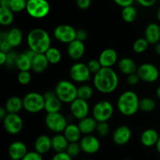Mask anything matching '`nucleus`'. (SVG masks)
I'll use <instances>...</instances> for the list:
<instances>
[{
  "label": "nucleus",
  "instance_id": "nucleus-41",
  "mask_svg": "<svg viewBox=\"0 0 160 160\" xmlns=\"http://www.w3.org/2000/svg\"><path fill=\"white\" fill-rule=\"evenodd\" d=\"M17 80L21 85H28L31 81V75L29 71H20Z\"/></svg>",
  "mask_w": 160,
  "mask_h": 160
},
{
  "label": "nucleus",
  "instance_id": "nucleus-7",
  "mask_svg": "<svg viewBox=\"0 0 160 160\" xmlns=\"http://www.w3.org/2000/svg\"><path fill=\"white\" fill-rule=\"evenodd\" d=\"M113 113V105L108 100H100L92 108V116L98 122H108Z\"/></svg>",
  "mask_w": 160,
  "mask_h": 160
},
{
  "label": "nucleus",
  "instance_id": "nucleus-6",
  "mask_svg": "<svg viewBox=\"0 0 160 160\" xmlns=\"http://www.w3.org/2000/svg\"><path fill=\"white\" fill-rule=\"evenodd\" d=\"M26 10L34 19H42L50 12V4L47 0H28Z\"/></svg>",
  "mask_w": 160,
  "mask_h": 160
},
{
  "label": "nucleus",
  "instance_id": "nucleus-1",
  "mask_svg": "<svg viewBox=\"0 0 160 160\" xmlns=\"http://www.w3.org/2000/svg\"><path fill=\"white\" fill-rule=\"evenodd\" d=\"M93 84L98 92L111 93L118 87V75L112 67H102L99 72L94 75Z\"/></svg>",
  "mask_w": 160,
  "mask_h": 160
},
{
  "label": "nucleus",
  "instance_id": "nucleus-12",
  "mask_svg": "<svg viewBox=\"0 0 160 160\" xmlns=\"http://www.w3.org/2000/svg\"><path fill=\"white\" fill-rule=\"evenodd\" d=\"M3 127L9 134L16 135L20 133L23 126V122L19 114L8 113L3 119Z\"/></svg>",
  "mask_w": 160,
  "mask_h": 160
},
{
  "label": "nucleus",
  "instance_id": "nucleus-15",
  "mask_svg": "<svg viewBox=\"0 0 160 160\" xmlns=\"http://www.w3.org/2000/svg\"><path fill=\"white\" fill-rule=\"evenodd\" d=\"M45 97V110L47 113L60 112L62 102L56 94L55 91L48 90L44 93Z\"/></svg>",
  "mask_w": 160,
  "mask_h": 160
},
{
  "label": "nucleus",
  "instance_id": "nucleus-32",
  "mask_svg": "<svg viewBox=\"0 0 160 160\" xmlns=\"http://www.w3.org/2000/svg\"><path fill=\"white\" fill-rule=\"evenodd\" d=\"M48 62L51 64H59L62 60V53L60 50L54 46H51L45 53Z\"/></svg>",
  "mask_w": 160,
  "mask_h": 160
},
{
  "label": "nucleus",
  "instance_id": "nucleus-36",
  "mask_svg": "<svg viewBox=\"0 0 160 160\" xmlns=\"http://www.w3.org/2000/svg\"><path fill=\"white\" fill-rule=\"evenodd\" d=\"M149 45V42L146 40L145 38H139L134 41L133 44V50L136 53H142L147 50Z\"/></svg>",
  "mask_w": 160,
  "mask_h": 160
},
{
  "label": "nucleus",
  "instance_id": "nucleus-16",
  "mask_svg": "<svg viewBox=\"0 0 160 160\" xmlns=\"http://www.w3.org/2000/svg\"><path fill=\"white\" fill-rule=\"evenodd\" d=\"M132 136L131 130L127 125H120L117 127L112 134V140L117 145H125L131 140Z\"/></svg>",
  "mask_w": 160,
  "mask_h": 160
},
{
  "label": "nucleus",
  "instance_id": "nucleus-47",
  "mask_svg": "<svg viewBox=\"0 0 160 160\" xmlns=\"http://www.w3.org/2000/svg\"><path fill=\"white\" fill-rule=\"evenodd\" d=\"M128 84L131 85V86H135V85H137L138 83H139V81L141 80L139 76L138 75L137 72L134 74H131V75H128Z\"/></svg>",
  "mask_w": 160,
  "mask_h": 160
},
{
  "label": "nucleus",
  "instance_id": "nucleus-46",
  "mask_svg": "<svg viewBox=\"0 0 160 160\" xmlns=\"http://www.w3.org/2000/svg\"><path fill=\"white\" fill-rule=\"evenodd\" d=\"M77 6L81 9H87L92 4V0H76Z\"/></svg>",
  "mask_w": 160,
  "mask_h": 160
},
{
  "label": "nucleus",
  "instance_id": "nucleus-3",
  "mask_svg": "<svg viewBox=\"0 0 160 160\" xmlns=\"http://www.w3.org/2000/svg\"><path fill=\"white\" fill-rule=\"evenodd\" d=\"M138 96L132 90L124 91L120 94L117 100V106L119 111L125 116H131L139 110Z\"/></svg>",
  "mask_w": 160,
  "mask_h": 160
},
{
  "label": "nucleus",
  "instance_id": "nucleus-31",
  "mask_svg": "<svg viewBox=\"0 0 160 160\" xmlns=\"http://www.w3.org/2000/svg\"><path fill=\"white\" fill-rule=\"evenodd\" d=\"M14 13L9 7L0 6V24L2 26H9L13 22Z\"/></svg>",
  "mask_w": 160,
  "mask_h": 160
},
{
  "label": "nucleus",
  "instance_id": "nucleus-53",
  "mask_svg": "<svg viewBox=\"0 0 160 160\" xmlns=\"http://www.w3.org/2000/svg\"><path fill=\"white\" fill-rule=\"evenodd\" d=\"M12 0H0V6L2 7H9Z\"/></svg>",
  "mask_w": 160,
  "mask_h": 160
},
{
  "label": "nucleus",
  "instance_id": "nucleus-45",
  "mask_svg": "<svg viewBox=\"0 0 160 160\" xmlns=\"http://www.w3.org/2000/svg\"><path fill=\"white\" fill-rule=\"evenodd\" d=\"M18 54L13 51H10L7 53V61L6 64L8 66H16V61Z\"/></svg>",
  "mask_w": 160,
  "mask_h": 160
},
{
  "label": "nucleus",
  "instance_id": "nucleus-11",
  "mask_svg": "<svg viewBox=\"0 0 160 160\" xmlns=\"http://www.w3.org/2000/svg\"><path fill=\"white\" fill-rule=\"evenodd\" d=\"M137 74L141 80L145 83H155L159 77V71L156 65L150 63L142 64L138 67Z\"/></svg>",
  "mask_w": 160,
  "mask_h": 160
},
{
  "label": "nucleus",
  "instance_id": "nucleus-26",
  "mask_svg": "<svg viewBox=\"0 0 160 160\" xmlns=\"http://www.w3.org/2000/svg\"><path fill=\"white\" fill-rule=\"evenodd\" d=\"M70 142L63 133H56L52 137V147L56 152H64L67 151Z\"/></svg>",
  "mask_w": 160,
  "mask_h": 160
},
{
  "label": "nucleus",
  "instance_id": "nucleus-58",
  "mask_svg": "<svg viewBox=\"0 0 160 160\" xmlns=\"http://www.w3.org/2000/svg\"><path fill=\"white\" fill-rule=\"evenodd\" d=\"M81 160H87V159H81Z\"/></svg>",
  "mask_w": 160,
  "mask_h": 160
},
{
  "label": "nucleus",
  "instance_id": "nucleus-52",
  "mask_svg": "<svg viewBox=\"0 0 160 160\" xmlns=\"http://www.w3.org/2000/svg\"><path fill=\"white\" fill-rule=\"evenodd\" d=\"M8 112L6 110L5 108H0V119L3 120V119L6 118V116L7 115Z\"/></svg>",
  "mask_w": 160,
  "mask_h": 160
},
{
  "label": "nucleus",
  "instance_id": "nucleus-8",
  "mask_svg": "<svg viewBox=\"0 0 160 160\" xmlns=\"http://www.w3.org/2000/svg\"><path fill=\"white\" fill-rule=\"evenodd\" d=\"M45 122L47 128L56 133H63L68 125L65 116L60 112L47 113L45 118Z\"/></svg>",
  "mask_w": 160,
  "mask_h": 160
},
{
  "label": "nucleus",
  "instance_id": "nucleus-56",
  "mask_svg": "<svg viewBox=\"0 0 160 160\" xmlns=\"http://www.w3.org/2000/svg\"><path fill=\"white\" fill-rule=\"evenodd\" d=\"M156 96H157L158 98L160 99V86H158V88H157V89H156Z\"/></svg>",
  "mask_w": 160,
  "mask_h": 160
},
{
  "label": "nucleus",
  "instance_id": "nucleus-57",
  "mask_svg": "<svg viewBox=\"0 0 160 160\" xmlns=\"http://www.w3.org/2000/svg\"><path fill=\"white\" fill-rule=\"evenodd\" d=\"M157 18L160 22V7L159 8V9H158V11H157Z\"/></svg>",
  "mask_w": 160,
  "mask_h": 160
},
{
  "label": "nucleus",
  "instance_id": "nucleus-51",
  "mask_svg": "<svg viewBox=\"0 0 160 160\" xmlns=\"http://www.w3.org/2000/svg\"><path fill=\"white\" fill-rule=\"evenodd\" d=\"M6 61H7V53L0 51V64L1 65L6 64Z\"/></svg>",
  "mask_w": 160,
  "mask_h": 160
},
{
  "label": "nucleus",
  "instance_id": "nucleus-9",
  "mask_svg": "<svg viewBox=\"0 0 160 160\" xmlns=\"http://www.w3.org/2000/svg\"><path fill=\"white\" fill-rule=\"evenodd\" d=\"M70 77L73 82L84 83L90 81L92 73L87 64L81 62L73 64L70 68Z\"/></svg>",
  "mask_w": 160,
  "mask_h": 160
},
{
  "label": "nucleus",
  "instance_id": "nucleus-18",
  "mask_svg": "<svg viewBox=\"0 0 160 160\" xmlns=\"http://www.w3.org/2000/svg\"><path fill=\"white\" fill-rule=\"evenodd\" d=\"M85 53V45L84 42L75 39L67 44V54L71 59L78 61L81 59Z\"/></svg>",
  "mask_w": 160,
  "mask_h": 160
},
{
  "label": "nucleus",
  "instance_id": "nucleus-29",
  "mask_svg": "<svg viewBox=\"0 0 160 160\" xmlns=\"http://www.w3.org/2000/svg\"><path fill=\"white\" fill-rule=\"evenodd\" d=\"M7 39L12 48L17 47L22 43L23 33L18 28H12L7 31Z\"/></svg>",
  "mask_w": 160,
  "mask_h": 160
},
{
  "label": "nucleus",
  "instance_id": "nucleus-17",
  "mask_svg": "<svg viewBox=\"0 0 160 160\" xmlns=\"http://www.w3.org/2000/svg\"><path fill=\"white\" fill-rule=\"evenodd\" d=\"M28 152L26 144L20 141L12 142L8 149V153L11 160H22Z\"/></svg>",
  "mask_w": 160,
  "mask_h": 160
},
{
  "label": "nucleus",
  "instance_id": "nucleus-21",
  "mask_svg": "<svg viewBox=\"0 0 160 160\" xmlns=\"http://www.w3.org/2000/svg\"><path fill=\"white\" fill-rule=\"evenodd\" d=\"M159 135L158 132L154 129H147L144 130L141 134L140 141L143 146L147 147L156 146L158 140H159Z\"/></svg>",
  "mask_w": 160,
  "mask_h": 160
},
{
  "label": "nucleus",
  "instance_id": "nucleus-22",
  "mask_svg": "<svg viewBox=\"0 0 160 160\" xmlns=\"http://www.w3.org/2000/svg\"><path fill=\"white\" fill-rule=\"evenodd\" d=\"M145 38L149 44L156 45L160 41V26L156 23H150L145 31Z\"/></svg>",
  "mask_w": 160,
  "mask_h": 160
},
{
  "label": "nucleus",
  "instance_id": "nucleus-34",
  "mask_svg": "<svg viewBox=\"0 0 160 160\" xmlns=\"http://www.w3.org/2000/svg\"><path fill=\"white\" fill-rule=\"evenodd\" d=\"M156 107V103L152 97H143L139 101V110L144 112H151L154 111Z\"/></svg>",
  "mask_w": 160,
  "mask_h": 160
},
{
  "label": "nucleus",
  "instance_id": "nucleus-4",
  "mask_svg": "<svg viewBox=\"0 0 160 160\" xmlns=\"http://www.w3.org/2000/svg\"><path fill=\"white\" fill-rule=\"evenodd\" d=\"M54 91L62 103L70 104L78 98V87L68 80L58 82Z\"/></svg>",
  "mask_w": 160,
  "mask_h": 160
},
{
  "label": "nucleus",
  "instance_id": "nucleus-25",
  "mask_svg": "<svg viewBox=\"0 0 160 160\" xmlns=\"http://www.w3.org/2000/svg\"><path fill=\"white\" fill-rule=\"evenodd\" d=\"M118 67L120 72L127 75L137 72L138 67L134 61L129 57H123L118 61Z\"/></svg>",
  "mask_w": 160,
  "mask_h": 160
},
{
  "label": "nucleus",
  "instance_id": "nucleus-13",
  "mask_svg": "<svg viewBox=\"0 0 160 160\" xmlns=\"http://www.w3.org/2000/svg\"><path fill=\"white\" fill-rule=\"evenodd\" d=\"M70 109L72 115L78 120H81L88 116L89 111H90L88 100L78 97L75 99L72 103H70Z\"/></svg>",
  "mask_w": 160,
  "mask_h": 160
},
{
  "label": "nucleus",
  "instance_id": "nucleus-40",
  "mask_svg": "<svg viewBox=\"0 0 160 160\" xmlns=\"http://www.w3.org/2000/svg\"><path fill=\"white\" fill-rule=\"evenodd\" d=\"M95 131L97 132V133L99 136H105L109 134V131H110V127H109V125L108 124L107 122H98Z\"/></svg>",
  "mask_w": 160,
  "mask_h": 160
},
{
  "label": "nucleus",
  "instance_id": "nucleus-38",
  "mask_svg": "<svg viewBox=\"0 0 160 160\" xmlns=\"http://www.w3.org/2000/svg\"><path fill=\"white\" fill-rule=\"evenodd\" d=\"M12 47L7 39V31H2L0 33V51L9 53Z\"/></svg>",
  "mask_w": 160,
  "mask_h": 160
},
{
  "label": "nucleus",
  "instance_id": "nucleus-35",
  "mask_svg": "<svg viewBox=\"0 0 160 160\" xmlns=\"http://www.w3.org/2000/svg\"><path fill=\"white\" fill-rule=\"evenodd\" d=\"M94 94L93 89L88 85L83 84L78 88V97L83 100H88Z\"/></svg>",
  "mask_w": 160,
  "mask_h": 160
},
{
  "label": "nucleus",
  "instance_id": "nucleus-2",
  "mask_svg": "<svg viewBox=\"0 0 160 160\" xmlns=\"http://www.w3.org/2000/svg\"><path fill=\"white\" fill-rule=\"evenodd\" d=\"M27 42L30 50L37 53H45L51 47V37L45 29L36 28L29 31Z\"/></svg>",
  "mask_w": 160,
  "mask_h": 160
},
{
  "label": "nucleus",
  "instance_id": "nucleus-49",
  "mask_svg": "<svg viewBox=\"0 0 160 160\" xmlns=\"http://www.w3.org/2000/svg\"><path fill=\"white\" fill-rule=\"evenodd\" d=\"M117 5L121 7H127V6H132L134 0H113Z\"/></svg>",
  "mask_w": 160,
  "mask_h": 160
},
{
  "label": "nucleus",
  "instance_id": "nucleus-27",
  "mask_svg": "<svg viewBox=\"0 0 160 160\" xmlns=\"http://www.w3.org/2000/svg\"><path fill=\"white\" fill-rule=\"evenodd\" d=\"M4 108L8 113L18 114L23 108V99L17 96H12L6 100Z\"/></svg>",
  "mask_w": 160,
  "mask_h": 160
},
{
  "label": "nucleus",
  "instance_id": "nucleus-23",
  "mask_svg": "<svg viewBox=\"0 0 160 160\" xmlns=\"http://www.w3.org/2000/svg\"><path fill=\"white\" fill-rule=\"evenodd\" d=\"M49 62L45 53H37L33 57L31 69L36 73H42L48 67Z\"/></svg>",
  "mask_w": 160,
  "mask_h": 160
},
{
  "label": "nucleus",
  "instance_id": "nucleus-39",
  "mask_svg": "<svg viewBox=\"0 0 160 160\" xmlns=\"http://www.w3.org/2000/svg\"><path fill=\"white\" fill-rule=\"evenodd\" d=\"M81 151L82 150H81V145H80V143L73 142L69 144L66 152L73 158H75V157L78 156V155H79V154L81 153Z\"/></svg>",
  "mask_w": 160,
  "mask_h": 160
},
{
  "label": "nucleus",
  "instance_id": "nucleus-10",
  "mask_svg": "<svg viewBox=\"0 0 160 160\" xmlns=\"http://www.w3.org/2000/svg\"><path fill=\"white\" fill-rule=\"evenodd\" d=\"M53 35L59 42L69 44L76 39L77 30L69 24H59L53 31Z\"/></svg>",
  "mask_w": 160,
  "mask_h": 160
},
{
  "label": "nucleus",
  "instance_id": "nucleus-28",
  "mask_svg": "<svg viewBox=\"0 0 160 160\" xmlns=\"http://www.w3.org/2000/svg\"><path fill=\"white\" fill-rule=\"evenodd\" d=\"M64 136L67 137L70 143L78 142L81 139V134L82 133L80 130L78 125L70 123L67 125L66 129L63 131Z\"/></svg>",
  "mask_w": 160,
  "mask_h": 160
},
{
  "label": "nucleus",
  "instance_id": "nucleus-43",
  "mask_svg": "<svg viewBox=\"0 0 160 160\" xmlns=\"http://www.w3.org/2000/svg\"><path fill=\"white\" fill-rule=\"evenodd\" d=\"M22 160H44L43 155L37 152L36 151L28 152Z\"/></svg>",
  "mask_w": 160,
  "mask_h": 160
},
{
  "label": "nucleus",
  "instance_id": "nucleus-44",
  "mask_svg": "<svg viewBox=\"0 0 160 160\" xmlns=\"http://www.w3.org/2000/svg\"><path fill=\"white\" fill-rule=\"evenodd\" d=\"M50 160H73L70 155H69L66 152H56Z\"/></svg>",
  "mask_w": 160,
  "mask_h": 160
},
{
  "label": "nucleus",
  "instance_id": "nucleus-48",
  "mask_svg": "<svg viewBox=\"0 0 160 160\" xmlns=\"http://www.w3.org/2000/svg\"><path fill=\"white\" fill-rule=\"evenodd\" d=\"M87 38H88V33L86 32L83 29L77 30L76 39L81 41V42H84V41H85L86 39H87Z\"/></svg>",
  "mask_w": 160,
  "mask_h": 160
},
{
  "label": "nucleus",
  "instance_id": "nucleus-50",
  "mask_svg": "<svg viewBox=\"0 0 160 160\" xmlns=\"http://www.w3.org/2000/svg\"><path fill=\"white\" fill-rule=\"evenodd\" d=\"M136 1L144 7H151L156 4L157 0H136Z\"/></svg>",
  "mask_w": 160,
  "mask_h": 160
},
{
  "label": "nucleus",
  "instance_id": "nucleus-55",
  "mask_svg": "<svg viewBox=\"0 0 160 160\" xmlns=\"http://www.w3.org/2000/svg\"><path fill=\"white\" fill-rule=\"evenodd\" d=\"M156 150H157V152L160 154V136L159 137V140H158L157 143H156Z\"/></svg>",
  "mask_w": 160,
  "mask_h": 160
},
{
  "label": "nucleus",
  "instance_id": "nucleus-30",
  "mask_svg": "<svg viewBox=\"0 0 160 160\" xmlns=\"http://www.w3.org/2000/svg\"><path fill=\"white\" fill-rule=\"evenodd\" d=\"M32 60L26 53L18 54L16 61V67L20 71H30L31 69Z\"/></svg>",
  "mask_w": 160,
  "mask_h": 160
},
{
  "label": "nucleus",
  "instance_id": "nucleus-24",
  "mask_svg": "<svg viewBox=\"0 0 160 160\" xmlns=\"http://www.w3.org/2000/svg\"><path fill=\"white\" fill-rule=\"evenodd\" d=\"M97 125H98V122L93 117H89V116L79 120V123H78L80 130L82 134L84 135L92 134L94 131L96 130Z\"/></svg>",
  "mask_w": 160,
  "mask_h": 160
},
{
  "label": "nucleus",
  "instance_id": "nucleus-33",
  "mask_svg": "<svg viewBox=\"0 0 160 160\" xmlns=\"http://www.w3.org/2000/svg\"><path fill=\"white\" fill-rule=\"evenodd\" d=\"M122 19L127 23H132L137 19L138 12L133 6L123 7L121 12Z\"/></svg>",
  "mask_w": 160,
  "mask_h": 160
},
{
  "label": "nucleus",
  "instance_id": "nucleus-19",
  "mask_svg": "<svg viewBox=\"0 0 160 160\" xmlns=\"http://www.w3.org/2000/svg\"><path fill=\"white\" fill-rule=\"evenodd\" d=\"M98 60L102 67H112L118 61V54L113 49H105L100 53Z\"/></svg>",
  "mask_w": 160,
  "mask_h": 160
},
{
  "label": "nucleus",
  "instance_id": "nucleus-20",
  "mask_svg": "<svg viewBox=\"0 0 160 160\" xmlns=\"http://www.w3.org/2000/svg\"><path fill=\"white\" fill-rule=\"evenodd\" d=\"M34 147V151H36L42 155H45V154L48 153L51 149H52V138L48 135H40L36 138Z\"/></svg>",
  "mask_w": 160,
  "mask_h": 160
},
{
  "label": "nucleus",
  "instance_id": "nucleus-37",
  "mask_svg": "<svg viewBox=\"0 0 160 160\" xmlns=\"http://www.w3.org/2000/svg\"><path fill=\"white\" fill-rule=\"evenodd\" d=\"M27 3V0H12L9 8L13 13H20L26 9Z\"/></svg>",
  "mask_w": 160,
  "mask_h": 160
},
{
  "label": "nucleus",
  "instance_id": "nucleus-59",
  "mask_svg": "<svg viewBox=\"0 0 160 160\" xmlns=\"http://www.w3.org/2000/svg\"><path fill=\"white\" fill-rule=\"evenodd\" d=\"M125 160H131V159H125Z\"/></svg>",
  "mask_w": 160,
  "mask_h": 160
},
{
  "label": "nucleus",
  "instance_id": "nucleus-5",
  "mask_svg": "<svg viewBox=\"0 0 160 160\" xmlns=\"http://www.w3.org/2000/svg\"><path fill=\"white\" fill-rule=\"evenodd\" d=\"M23 108L28 112L35 114L45 110V97L38 92H30L23 98Z\"/></svg>",
  "mask_w": 160,
  "mask_h": 160
},
{
  "label": "nucleus",
  "instance_id": "nucleus-54",
  "mask_svg": "<svg viewBox=\"0 0 160 160\" xmlns=\"http://www.w3.org/2000/svg\"><path fill=\"white\" fill-rule=\"evenodd\" d=\"M155 51L157 53L158 55L160 56V42H158L157 44H156V46H155Z\"/></svg>",
  "mask_w": 160,
  "mask_h": 160
},
{
  "label": "nucleus",
  "instance_id": "nucleus-14",
  "mask_svg": "<svg viewBox=\"0 0 160 160\" xmlns=\"http://www.w3.org/2000/svg\"><path fill=\"white\" fill-rule=\"evenodd\" d=\"M79 143L82 152L88 155H93L98 152L101 146L98 138L92 134L84 135L80 140Z\"/></svg>",
  "mask_w": 160,
  "mask_h": 160
},
{
  "label": "nucleus",
  "instance_id": "nucleus-42",
  "mask_svg": "<svg viewBox=\"0 0 160 160\" xmlns=\"http://www.w3.org/2000/svg\"><path fill=\"white\" fill-rule=\"evenodd\" d=\"M88 67V69L90 70L91 73L92 74H96L97 72H99L100 69L102 68V65L100 64L99 61L98 60H95V59H92L88 61V63L87 64Z\"/></svg>",
  "mask_w": 160,
  "mask_h": 160
}]
</instances>
